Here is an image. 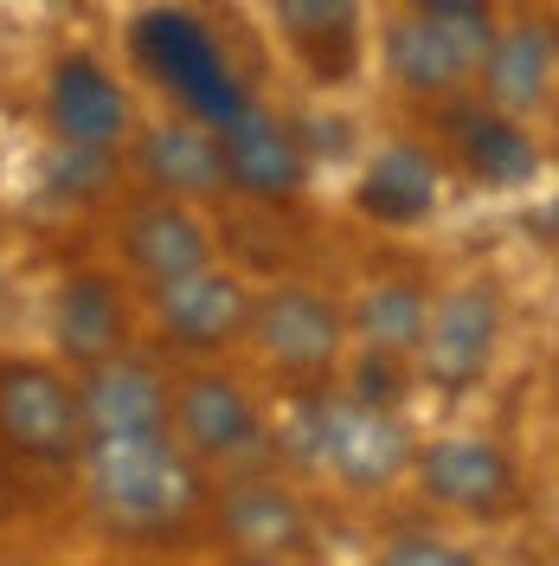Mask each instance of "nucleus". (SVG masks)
Returning <instances> with one entry per match:
<instances>
[{
	"label": "nucleus",
	"mask_w": 559,
	"mask_h": 566,
	"mask_svg": "<svg viewBox=\"0 0 559 566\" xmlns=\"http://www.w3.org/2000/svg\"><path fill=\"white\" fill-rule=\"evenodd\" d=\"M84 483L104 534L116 541H168L207 502V463L175 444V431L155 438H84Z\"/></svg>",
	"instance_id": "obj_1"
},
{
	"label": "nucleus",
	"mask_w": 559,
	"mask_h": 566,
	"mask_svg": "<svg viewBox=\"0 0 559 566\" xmlns=\"http://www.w3.org/2000/svg\"><path fill=\"white\" fill-rule=\"evenodd\" d=\"M489 39L495 13H399L386 27V71L405 97L451 104L463 84H476Z\"/></svg>",
	"instance_id": "obj_2"
},
{
	"label": "nucleus",
	"mask_w": 559,
	"mask_h": 566,
	"mask_svg": "<svg viewBox=\"0 0 559 566\" xmlns=\"http://www.w3.org/2000/svg\"><path fill=\"white\" fill-rule=\"evenodd\" d=\"M0 451L20 463L65 470L84 451L77 387L45 360H0Z\"/></svg>",
	"instance_id": "obj_3"
},
{
	"label": "nucleus",
	"mask_w": 559,
	"mask_h": 566,
	"mask_svg": "<svg viewBox=\"0 0 559 566\" xmlns=\"http://www.w3.org/2000/svg\"><path fill=\"white\" fill-rule=\"evenodd\" d=\"M412 476H419L424 502H437L451 515H470V522H508L527 502L515 458L495 438H476V431L431 438L424 451H412Z\"/></svg>",
	"instance_id": "obj_4"
},
{
	"label": "nucleus",
	"mask_w": 559,
	"mask_h": 566,
	"mask_svg": "<svg viewBox=\"0 0 559 566\" xmlns=\"http://www.w3.org/2000/svg\"><path fill=\"white\" fill-rule=\"evenodd\" d=\"M245 335L289 380H328L341 367V354H348V316H341V303L309 290V283H283L271 296H251Z\"/></svg>",
	"instance_id": "obj_5"
},
{
	"label": "nucleus",
	"mask_w": 559,
	"mask_h": 566,
	"mask_svg": "<svg viewBox=\"0 0 559 566\" xmlns=\"http://www.w3.org/2000/svg\"><path fill=\"white\" fill-rule=\"evenodd\" d=\"M502 328H508V310H502V290L495 283H456L431 303L419 335V374L444 392H470L483 374L495 367V348H502Z\"/></svg>",
	"instance_id": "obj_6"
},
{
	"label": "nucleus",
	"mask_w": 559,
	"mask_h": 566,
	"mask_svg": "<svg viewBox=\"0 0 559 566\" xmlns=\"http://www.w3.org/2000/svg\"><path fill=\"white\" fill-rule=\"evenodd\" d=\"M168 431H175V444L187 458L212 463V470L264 458V419L251 406L245 380H232L219 367H200L168 392Z\"/></svg>",
	"instance_id": "obj_7"
},
{
	"label": "nucleus",
	"mask_w": 559,
	"mask_h": 566,
	"mask_svg": "<svg viewBox=\"0 0 559 566\" xmlns=\"http://www.w3.org/2000/svg\"><path fill=\"white\" fill-rule=\"evenodd\" d=\"M136 45H141V59L161 71V84L180 91V104L193 109L200 123H225L232 109L245 104V91L232 84V71H225V59H219L212 33L193 20V13H175V7L148 13V20L136 27Z\"/></svg>",
	"instance_id": "obj_8"
},
{
	"label": "nucleus",
	"mask_w": 559,
	"mask_h": 566,
	"mask_svg": "<svg viewBox=\"0 0 559 566\" xmlns=\"http://www.w3.org/2000/svg\"><path fill=\"white\" fill-rule=\"evenodd\" d=\"M321 470L354 495H380L412 470V431L386 406L321 399Z\"/></svg>",
	"instance_id": "obj_9"
},
{
	"label": "nucleus",
	"mask_w": 559,
	"mask_h": 566,
	"mask_svg": "<svg viewBox=\"0 0 559 566\" xmlns=\"http://www.w3.org/2000/svg\"><path fill=\"white\" fill-rule=\"evenodd\" d=\"M155 322L180 354H225L251 328V290L232 271L193 264L180 277L155 283Z\"/></svg>",
	"instance_id": "obj_10"
},
{
	"label": "nucleus",
	"mask_w": 559,
	"mask_h": 566,
	"mask_svg": "<svg viewBox=\"0 0 559 566\" xmlns=\"http://www.w3.org/2000/svg\"><path fill=\"white\" fill-rule=\"evenodd\" d=\"M212 142H219V161H225V187L245 193V200L283 207V200H296L309 187L303 142L289 136V123L264 116V109L239 104L225 123H212Z\"/></svg>",
	"instance_id": "obj_11"
},
{
	"label": "nucleus",
	"mask_w": 559,
	"mask_h": 566,
	"mask_svg": "<svg viewBox=\"0 0 559 566\" xmlns=\"http://www.w3.org/2000/svg\"><path fill=\"white\" fill-rule=\"evenodd\" d=\"M45 116H52V136L77 142V148H104L116 155L123 142L136 136V104L129 91L109 77L91 52H65L52 77H45Z\"/></svg>",
	"instance_id": "obj_12"
},
{
	"label": "nucleus",
	"mask_w": 559,
	"mask_h": 566,
	"mask_svg": "<svg viewBox=\"0 0 559 566\" xmlns=\"http://www.w3.org/2000/svg\"><path fill=\"white\" fill-rule=\"evenodd\" d=\"M77 419H84V438H155V431H168V380H161V367L136 360L129 348L84 367Z\"/></svg>",
	"instance_id": "obj_13"
},
{
	"label": "nucleus",
	"mask_w": 559,
	"mask_h": 566,
	"mask_svg": "<svg viewBox=\"0 0 559 566\" xmlns=\"http://www.w3.org/2000/svg\"><path fill=\"white\" fill-rule=\"evenodd\" d=\"M219 534L239 560H303L309 554V509L277 476H239L219 495Z\"/></svg>",
	"instance_id": "obj_14"
},
{
	"label": "nucleus",
	"mask_w": 559,
	"mask_h": 566,
	"mask_svg": "<svg viewBox=\"0 0 559 566\" xmlns=\"http://www.w3.org/2000/svg\"><path fill=\"white\" fill-rule=\"evenodd\" d=\"M444 129H451L456 161L483 187H534L540 168H547V155L521 129V116H508V109H495V104H456L444 116Z\"/></svg>",
	"instance_id": "obj_15"
},
{
	"label": "nucleus",
	"mask_w": 559,
	"mask_h": 566,
	"mask_svg": "<svg viewBox=\"0 0 559 566\" xmlns=\"http://www.w3.org/2000/svg\"><path fill=\"white\" fill-rule=\"evenodd\" d=\"M52 342L71 367H97L109 354L129 348V296L109 271H77L65 277L52 303Z\"/></svg>",
	"instance_id": "obj_16"
},
{
	"label": "nucleus",
	"mask_w": 559,
	"mask_h": 566,
	"mask_svg": "<svg viewBox=\"0 0 559 566\" xmlns=\"http://www.w3.org/2000/svg\"><path fill=\"white\" fill-rule=\"evenodd\" d=\"M136 168L155 193L168 200H219L225 193V161L207 123H155L136 142Z\"/></svg>",
	"instance_id": "obj_17"
},
{
	"label": "nucleus",
	"mask_w": 559,
	"mask_h": 566,
	"mask_svg": "<svg viewBox=\"0 0 559 566\" xmlns=\"http://www.w3.org/2000/svg\"><path fill=\"white\" fill-rule=\"evenodd\" d=\"M437 193H444L437 155L419 148V142H386L367 161V180L354 187V207L367 219H380V226H419V219L437 212Z\"/></svg>",
	"instance_id": "obj_18"
},
{
	"label": "nucleus",
	"mask_w": 559,
	"mask_h": 566,
	"mask_svg": "<svg viewBox=\"0 0 559 566\" xmlns=\"http://www.w3.org/2000/svg\"><path fill=\"white\" fill-rule=\"evenodd\" d=\"M483 97L508 116H534L553 97V27L547 20H515L508 33L489 39L483 52Z\"/></svg>",
	"instance_id": "obj_19"
},
{
	"label": "nucleus",
	"mask_w": 559,
	"mask_h": 566,
	"mask_svg": "<svg viewBox=\"0 0 559 566\" xmlns=\"http://www.w3.org/2000/svg\"><path fill=\"white\" fill-rule=\"evenodd\" d=\"M123 258L136 264L148 283L180 277L193 264H212V239L207 226L187 212V200H141V207L123 212Z\"/></svg>",
	"instance_id": "obj_20"
},
{
	"label": "nucleus",
	"mask_w": 559,
	"mask_h": 566,
	"mask_svg": "<svg viewBox=\"0 0 559 566\" xmlns=\"http://www.w3.org/2000/svg\"><path fill=\"white\" fill-rule=\"evenodd\" d=\"M277 20H283V33H289V45L321 71V84L348 77L360 0H277Z\"/></svg>",
	"instance_id": "obj_21"
},
{
	"label": "nucleus",
	"mask_w": 559,
	"mask_h": 566,
	"mask_svg": "<svg viewBox=\"0 0 559 566\" xmlns=\"http://www.w3.org/2000/svg\"><path fill=\"white\" fill-rule=\"evenodd\" d=\"M424 316H431V296H424L412 277H386L373 283L348 316V335H360V348L380 354H412L424 335Z\"/></svg>",
	"instance_id": "obj_22"
},
{
	"label": "nucleus",
	"mask_w": 559,
	"mask_h": 566,
	"mask_svg": "<svg viewBox=\"0 0 559 566\" xmlns=\"http://www.w3.org/2000/svg\"><path fill=\"white\" fill-rule=\"evenodd\" d=\"M104 175H109V155L104 148H77V142H59V155L45 161V180L71 193V200H91V193H104Z\"/></svg>",
	"instance_id": "obj_23"
},
{
	"label": "nucleus",
	"mask_w": 559,
	"mask_h": 566,
	"mask_svg": "<svg viewBox=\"0 0 559 566\" xmlns=\"http://www.w3.org/2000/svg\"><path fill=\"white\" fill-rule=\"evenodd\" d=\"M348 399H360V406H399L405 399V354H380V348H360V360H354V392Z\"/></svg>",
	"instance_id": "obj_24"
},
{
	"label": "nucleus",
	"mask_w": 559,
	"mask_h": 566,
	"mask_svg": "<svg viewBox=\"0 0 559 566\" xmlns=\"http://www.w3.org/2000/svg\"><path fill=\"white\" fill-rule=\"evenodd\" d=\"M380 560L392 566H470V547H456L437 528H399L392 541H380Z\"/></svg>",
	"instance_id": "obj_25"
},
{
	"label": "nucleus",
	"mask_w": 559,
	"mask_h": 566,
	"mask_svg": "<svg viewBox=\"0 0 559 566\" xmlns=\"http://www.w3.org/2000/svg\"><path fill=\"white\" fill-rule=\"evenodd\" d=\"M412 13H495V0H405Z\"/></svg>",
	"instance_id": "obj_26"
},
{
	"label": "nucleus",
	"mask_w": 559,
	"mask_h": 566,
	"mask_svg": "<svg viewBox=\"0 0 559 566\" xmlns=\"http://www.w3.org/2000/svg\"><path fill=\"white\" fill-rule=\"evenodd\" d=\"M20 509V483H13V470H7V458H0V522Z\"/></svg>",
	"instance_id": "obj_27"
}]
</instances>
